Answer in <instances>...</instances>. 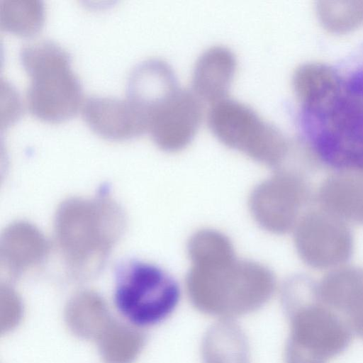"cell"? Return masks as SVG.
Returning <instances> with one entry per match:
<instances>
[{
	"label": "cell",
	"instance_id": "obj_1",
	"mask_svg": "<svg viewBox=\"0 0 363 363\" xmlns=\"http://www.w3.org/2000/svg\"><path fill=\"white\" fill-rule=\"evenodd\" d=\"M316 69L318 79L308 66L294 78L302 135L327 165L363 171V64L343 74Z\"/></svg>",
	"mask_w": 363,
	"mask_h": 363
},
{
	"label": "cell",
	"instance_id": "obj_2",
	"mask_svg": "<svg viewBox=\"0 0 363 363\" xmlns=\"http://www.w3.org/2000/svg\"><path fill=\"white\" fill-rule=\"evenodd\" d=\"M125 224L122 208L106 196L73 197L61 203L55 216V235L69 272L79 277L99 272Z\"/></svg>",
	"mask_w": 363,
	"mask_h": 363
},
{
	"label": "cell",
	"instance_id": "obj_3",
	"mask_svg": "<svg viewBox=\"0 0 363 363\" xmlns=\"http://www.w3.org/2000/svg\"><path fill=\"white\" fill-rule=\"evenodd\" d=\"M275 289L272 272L258 262L235 255L191 263L186 289L193 305L220 320L252 313L266 303Z\"/></svg>",
	"mask_w": 363,
	"mask_h": 363
},
{
	"label": "cell",
	"instance_id": "obj_4",
	"mask_svg": "<svg viewBox=\"0 0 363 363\" xmlns=\"http://www.w3.org/2000/svg\"><path fill=\"white\" fill-rule=\"evenodd\" d=\"M21 63L30 78L26 92L29 112L48 123H60L72 118L82 103L78 79L69 67V56L51 40L23 46Z\"/></svg>",
	"mask_w": 363,
	"mask_h": 363
},
{
	"label": "cell",
	"instance_id": "obj_5",
	"mask_svg": "<svg viewBox=\"0 0 363 363\" xmlns=\"http://www.w3.org/2000/svg\"><path fill=\"white\" fill-rule=\"evenodd\" d=\"M180 296L177 282L155 264L133 262L117 274L115 306L123 318L137 327L162 323L175 311Z\"/></svg>",
	"mask_w": 363,
	"mask_h": 363
},
{
	"label": "cell",
	"instance_id": "obj_6",
	"mask_svg": "<svg viewBox=\"0 0 363 363\" xmlns=\"http://www.w3.org/2000/svg\"><path fill=\"white\" fill-rule=\"evenodd\" d=\"M282 298L290 330L287 343L323 361L347 350L352 337L350 328L341 315L317 298L315 289L311 299L290 282Z\"/></svg>",
	"mask_w": 363,
	"mask_h": 363
},
{
	"label": "cell",
	"instance_id": "obj_7",
	"mask_svg": "<svg viewBox=\"0 0 363 363\" xmlns=\"http://www.w3.org/2000/svg\"><path fill=\"white\" fill-rule=\"evenodd\" d=\"M208 121L225 145L268 166L279 165L287 145L280 131L248 106L230 99L211 105Z\"/></svg>",
	"mask_w": 363,
	"mask_h": 363
},
{
	"label": "cell",
	"instance_id": "obj_8",
	"mask_svg": "<svg viewBox=\"0 0 363 363\" xmlns=\"http://www.w3.org/2000/svg\"><path fill=\"white\" fill-rule=\"evenodd\" d=\"M305 198L302 180L281 170L255 187L250 196L249 207L259 226L268 232L281 234L296 227Z\"/></svg>",
	"mask_w": 363,
	"mask_h": 363
},
{
	"label": "cell",
	"instance_id": "obj_9",
	"mask_svg": "<svg viewBox=\"0 0 363 363\" xmlns=\"http://www.w3.org/2000/svg\"><path fill=\"white\" fill-rule=\"evenodd\" d=\"M295 242L301 258L316 267L337 264L349 255L350 233L330 213H311L298 221Z\"/></svg>",
	"mask_w": 363,
	"mask_h": 363
},
{
	"label": "cell",
	"instance_id": "obj_10",
	"mask_svg": "<svg viewBox=\"0 0 363 363\" xmlns=\"http://www.w3.org/2000/svg\"><path fill=\"white\" fill-rule=\"evenodd\" d=\"M201 117V101L193 91L179 88L152 114L148 131L160 149L179 151L194 138Z\"/></svg>",
	"mask_w": 363,
	"mask_h": 363
},
{
	"label": "cell",
	"instance_id": "obj_11",
	"mask_svg": "<svg viewBox=\"0 0 363 363\" xmlns=\"http://www.w3.org/2000/svg\"><path fill=\"white\" fill-rule=\"evenodd\" d=\"M82 116L88 126L110 140H125L148 131L143 111L129 99L91 96L82 105Z\"/></svg>",
	"mask_w": 363,
	"mask_h": 363
},
{
	"label": "cell",
	"instance_id": "obj_12",
	"mask_svg": "<svg viewBox=\"0 0 363 363\" xmlns=\"http://www.w3.org/2000/svg\"><path fill=\"white\" fill-rule=\"evenodd\" d=\"M179 87L172 67L158 59L143 62L132 71L128 82V99L138 106L149 122L152 114Z\"/></svg>",
	"mask_w": 363,
	"mask_h": 363
},
{
	"label": "cell",
	"instance_id": "obj_13",
	"mask_svg": "<svg viewBox=\"0 0 363 363\" xmlns=\"http://www.w3.org/2000/svg\"><path fill=\"white\" fill-rule=\"evenodd\" d=\"M48 250L45 238L35 225L25 221L12 223L1 235V267L18 275L40 264Z\"/></svg>",
	"mask_w": 363,
	"mask_h": 363
},
{
	"label": "cell",
	"instance_id": "obj_14",
	"mask_svg": "<svg viewBox=\"0 0 363 363\" xmlns=\"http://www.w3.org/2000/svg\"><path fill=\"white\" fill-rule=\"evenodd\" d=\"M236 69L234 54L223 46L205 51L198 59L192 76V91L211 105L227 98Z\"/></svg>",
	"mask_w": 363,
	"mask_h": 363
},
{
	"label": "cell",
	"instance_id": "obj_15",
	"mask_svg": "<svg viewBox=\"0 0 363 363\" xmlns=\"http://www.w3.org/2000/svg\"><path fill=\"white\" fill-rule=\"evenodd\" d=\"M202 357L203 363H250L246 336L233 320H220L205 335Z\"/></svg>",
	"mask_w": 363,
	"mask_h": 363
},
{
	"label": "cell",
	"instance_id": "obj_16",
	"mask_svg": "<svg viewBox=\"0 0 363 363\" xmlns=\"http://www.w3.org/2000/svg\"><path fill=\"white\" fill-rule=\"evenodd\" d=\"M320 198L328 213L363 222L362 179H331L323 186Z\"/></svg>",
	"mask_w": 363,
	"mask_h": 363
},
{
	"label": "cell",
	"instance_id": "obj_17",
	"mask_svg": "<svg viewBox=\"0 0 363 363\" xmlns=\"http://www.w3.org/2000/svg\"><path fill=\"white\" fill-rule=\"evenodd\" d=\"M44 22V7L41 1L4 0L0 4L1 28L14 35L31 37L41 29Z\"/></svg>",
	"mask_w": 363,
	"mask_h": 363
},
{
	"label": "cell",
	"instance_id": "obj_18",
	"mask_svg": "<svg viewBox=\"0 0 363 363\" xmlns=\"http://www.w3.org/2000/svg\"><path fill=\"white\" fill-rule=\"evenodd\" d=\"M337 312L352 333L363 339V274L357 272L343 296Z\"/></svg>",
	"mask_w": 363,
	"mask_h": 363
},
{
	"label": "cell",
	"instance_id": "obj_19",
	"mask_svg": "<svg viewBox=\"0 0 363 363\" xmlns=\"http://www.w3.org/2000/svg\"><path fill=\"white\" fill-rule=\"evenodd\" d=\"M285 363H325L312 354L290 344L286 345Z\"/></svg>",
	"mask_w": 363,
	"mask_h": 363
}]
</instances>
